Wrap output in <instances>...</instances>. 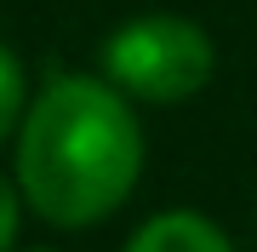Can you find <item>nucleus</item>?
I'll return each instance as SVG.
<instances>
[{"label":"nucleus","instance_id":"obj_5","mask_svg":"<svg viewBox=\"0 0 257 252\" xmlns=\"http://www.w3.org/2000/svg\"><path fill=\"white\" fill-rule=\"evenodd\" d=\"M18 224H23V189H18V178L0 172V252H12Z\"/></svg>","mask_w":257,"mask_h":252},{"label":"nucleus","instance_id":"obj_4","mask_svg":"<svg viewBox=\"0 0 257 252\" xmlns=\"http://www.w3.org/2000/svg\"><path fill=\"white\" fill-rule=\"evenodd\" d=\"M23 109H29V80H23V63H18V52H12V46H0V143L18 132Z\"/></svg>","mask_w":257,"mask_h":252},{"label":"nucleus","instance_id":"obj_2","mask_svg":"<svg viewBox=\"0 0 257 252\" xmlns=\"http://www.w3.org/2000/svg\"><path fill=\"white\" fill-rule=\"evenodd\" d=\"M217 46L200 23L177 12L126 18L103 40V80H114L132 103H183L211 80Z\"/></svg>","mask_w":257,"mask_h":252},{"label":"nucleus","instance_id":"obj_3","mask_svg":"<svg viewBox=\"0 0 257 252\" xmlns=\"http://www.w3.org/2000/svg\"><path fill=\"white\" fill-rule=\"evenodd\" d=\"M126 252H234V241L200 212H155L126 241Z\"/></svg>","mask_w":257,"mask_h":252},{"label":"nucleus","instance_id":"obj_1","mask_svg":"<svg viewBox=\"0 0 257 252\" xmlns=\"http://www.w3.org/2000/svg\"><path fill=\"white\" fill-rule=\"evenodd\" d=\"M23 206L52 229H92L143 178V126L132 98L97 75H52L18 121Z\"/></svg>","mask_w":257,"mask_h":252}]
</instances>
